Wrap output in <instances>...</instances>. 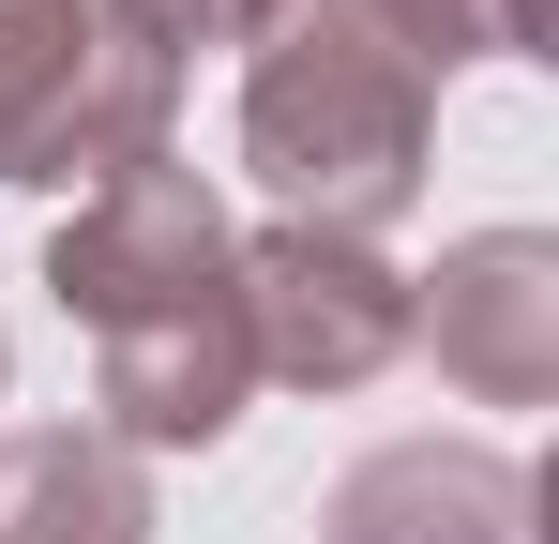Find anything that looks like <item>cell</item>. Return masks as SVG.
Returning a JSON list of instances; mask_svg holds the SVG:
<instances>
[{"label":"cell","mask_w":559,"mask_h":544,"mask_svg":"<svg viewBox=\"0 0 559 544\" xmlns=\"http://www.w3.org/2000/svg\"><path fill=\"white\" fill-rule=\"evenodd\" d=\"M61 318H92L106 348V439L121 453H197L242 424L258 348H242V243L197 167H121L76 197V227L46 243Z\"/></svg>","instance_id":"1"},{"label":"cell","mask_w":559,"mask_h":544,"mask_svg":"<svg viewBox=\"0 0 559 544\" xmlns=\"http://www.w3.org/2000/svg\"><path fill=\"white\" fill-rule=\"evenodd\" d=\"M242 167L287 197V227H348L364 243L424 181V76L348 0H287L258 31V76H242Z\"/></svg>","instance_id":"2"},{"label":"cell","mask_w":559,"mask_h":544,"mask_svg":"<svg viewBox=\"0 0 559 544\" xmlns=\"http://www.w3.org/2000/svg\"><path fill=\"white\" fill-rule=\"evenodd\" d=\"M242 348H258V378L364 393L408 348V272L348 227H273V243H242Z\"/></svg>","instance_id":"3"},{"label":"cell","mask_w":559,"mask_h":544,"mask_svg":"<svg viewBox=\"0 0 559 544\" xmlns=\"http://www.w3.org/2000/svg\"><path fill=\"white\" fill-rule=\"evenodd\" d=\"M408 333H439V363L484 409H530L559 378V258L530 227H484V243L439 258V303H408Z\"/></svg>","instance_id":"4"},{"label":"cell","mask_w":559,"mask_h":544,"mask_svg":"<svg viewBox=\"0 0 559 544\" xmlns=\"http://www.w3.org/2000/svg\"><path fill=\"white\" fill-rule=\"evenodd\" d=\"M121 167H167V46H136V31L92 0L76 61L46 76V106H31V137H15L0 181H92L106 197Z\"/></svg>","instance_id":"5"},{"label":"cell","mask_w":559,"mask_h":544,"mask_svg":"<svg viewBox=\"0 0 559 544\" xmlns=\"http://www.w3.org/2000/svg\"><path fill=\"white\" fill-rule=\"evenodd\" d=\"M333 544H530V469L468 439H393L333 484Z\"/></svg>","instance_id":"6"},{"label":"cell","mask_w":559,"mask_h":544,"mask_svg":"<svg viewBox=\"0 0 559 544\" xmlns=\"http://www.w3.org/2000/svg\"><path fill=\"white\" fill-rule=\"evenodd\" d=\"M0 544H152V469L106 424H46L0 453Z\"/></svg>","instance_id":"7"},{"label":"cell","mask_w":559,"mask_h":544,"mask_svg":"<svg viewBox=\"0 0 559 544\" xmlns=\"http://www.w3.org/2000/svg\"><path fill=\"white\" fill-rule=\"evenodd\" d=\"M378 46L408 61V76H439V61H484V46H545V0H348Z\"/></svg>","instance_id":"8"},{"label":"cell","mask_w":559,"mask_h":544,"mask_svg":"<svg viewBox=\"0 0 559 544\" xmlns=\"http://www.w3.org/2000/svg\"><path fill=\"white\" fill-rule=\"evenodd\" d=\"M106 15H121L136 46H258L287 0H106Z\"/></svg>","instance_id":"9"}]
</instances>
